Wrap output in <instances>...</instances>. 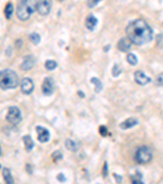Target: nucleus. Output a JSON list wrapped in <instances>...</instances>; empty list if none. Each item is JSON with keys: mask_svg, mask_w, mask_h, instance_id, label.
Listing matches in <instances>:
<instances>
[{"mask_svg": "<svg viewBox=\"0 0 163 184\" xmlns=\"http://www.w3.org/2000/svg\"><path fill=\"white\" fill-rule=\"evenodd\" d=\"M113 177L114 178H115V180H116L117 183H120V182H121V180H122V177H121V175H117V174H113Z\"/></svg>", "mask_w": 163, "mask_h": 184, "instance_id": "obj_32", "label": "nucleus"}, {"mask_svg": "<svg viewBox=\"0 0 163 184\" xmlns=\"http://www.w3.org/2000/svg\"><path fill=\"white\" fill-rule=\"evenodd\" d=\"M22 140H23L24 143H25V147H26V152H30L33 148H34V142L30 136H24V137H22Z\"/></svg>", "mask_w": 163, "mask_h": 184, "instance_id": "obj_15", "label": "nucleus"}, {"mask_svg": "<svg viewBox=\"0 0 163 184\" xmlns=\"http://www.w3.org/2000/svg\"><path fill=\"white\" fill-rule=\"evenodd\" d=\"M57 66V63L56 62L53 60H47L46 62H45V68L47 69V70H55Z\"/></svg>", "mask_w": 163, "mask_h": 184, "instance_id": "obj_23", "label": "nucleus"}, {"mask_svg": "<svg viewBox=\"0 0 163 184\" xmlns=\"http://www.w3.org/2000/svg\"><path fill=\"white\" fill-rule=\"evenodd\" d=\"M156 84L158 86L163 87V72L157 75L156 79Z\"/></svg>", "mask_w": 163, "mask_h": 184, "instance_id": "obj_28", "label": "nucleus"}, {"mask_svg": "<svg viewBox=\"0 0 163 184\" xmlns=\"http://www.w3.org/2000/svg\"><path fill=\"white\" fill-rule=\"evenodd\" d=\"M130 177H131L130 178H131V182H132V184H145V182H143L142 180V174L139 172L138 170H136L135 174L131 175Z\"/></svg>", "mask_w": 163, "mask_h": 184, "instance_id": "obj_17", "label": "nucleus"}, {"mask_svg": "<svg viewBox=\"0 0 163 184\" xmlns=\"http://www.w3.org/2000/svg\"><path fill=\"white\" fill-rule=\"evenodd\" d=\"M98 23V19L93 14H89L85 21V26L89 31H94Z\"/></svg>", "mask_w": 163, "mask_h": 184, "instance_id": "obj_13", "label": "nucleus"}, {"mask_svg": "<svg viewBox=\"0 0 163 184\" xmlns=\"http://www.w3.org/2000/svg\"><path fill=\"white\" fill-rule=\"evenodd\" d=\"M91 83L95 85V92H96V93H99L102 90V83H101V81H100L98 78H96V77H92L91 79Z\"/></svg>", "mask_w": 163, "mask_h": 184, "instance_id": "obj_19", "label": "nucleus"}, {"mask_svg": "<svg viewBox=\"0 0 163 184\" xmlns=\"http://www.w3.org/2000/svg\"><path fill=\"white\" fill-rule=\"evenodd\" d=\"M2 175L5 180V182L7 184H14V180L11 174V170L7 168L2 169Z\"/></svg>", "mask_w": 163, "mask_h": 184, "instance_id": "obj_16", "label": "nucleus"}, {"mask_svg": "<svg viewBox=\"0 0 163 184\" xmlns=\"http://www.w3.org/2000/svg\"><path fill=\"white\" fill-rule=\"evenodd\" d=\"M131 44L132 43L130 42V40L127 37L122 38L117 43V48H118L119 51L127 52L131 48Z\"/></svg>", "mask_w": 163, "mask_h": 184, "instance_id": "obj_12", "label": "nucleus"}, {"mask_svg": "<svg viewBox=\"0 0 163 184\" xmlns=\"http://www.w3.org/2000/svg\"><path fill=\"white\" fill-rule=\"evenodd\" d=\"M126 61L129 64L132 65H135L137 64L138 62V58L137 56H135L134 53H128L126 56Z\"/></svg>", "mask_w": 163, "mask_h": 184, "instance_id": "obj_22", "label": "nucleus"}, {"mask_svg": "<svg viewBox=\"0 0 163 184\" xmlns=\"http://www.w3.org/2000/svg\"><path fill=\"white\" fill-rule=\"evenodd\" d=\"M35 62H36V60H35L34 56L33 55H28V56H26L24 57L23 62L21 64L20 68H21V70L27 71V70H31L34 67Z\"/></svg>", "mask_w": 163, "mask_h": 184, "instance_id": "obj_9", "label": "nucleus"}, {"mask_svg": "<svg viewBox=\"0 0 163 184\" xmlns=\"http://www.w3.org/2000/svg\"><path fill=\"white\" fill-rule=\"evenodd\" d=\"M29 38H30L31 42L34 45H38L40 43V41H41V37H40V35L38 33H31L30 36H29Z\"/></svg>", "mask_w": 163, "mask_h": 184, "instance_id": "obj_21", "label": "nucleus"}, {"mask_svg": "<svg viewBox=\"0 0 163 184\" xmlns=\"http://www.w3.org/2000/svg\"><path fill=\"white\" fill-rule=\"evenodd\" d=\"M152 158H153V155H152L151 150L146 146L139 147L137 151L135 152V161L138 164H140V165L148 164L151 161Z\"/></svg>", "mask_w": 163, "mask_h": 184, "instance_id": "obj_4", "label": "nucleus"}, {"mask_svg": "<svg viewBox=\"0 0 163 184\" xmlns=\"http://www.w3.org/2000/svg\"><path fill=\"white\" fill-rule=\"evenodd\" d=\"M99 2H100V0H96V1L91 0V1H88V2H87V5H88L89 7L92 8V7H94L95 6H96Z\"/></svg>", "mask_w": 163, "mask_h": 184, "instance_id": "obj_31", "label": "nucleus"}, {"mask_svg": "<svg viewBox=\"0 0 163 184\" xmlns=\"http://www.w3.org/2000/svg\"><path fill=\"white\" fill-rule=\"evenodd\" d=\"M108 169H109V168H108V163L105 161V165H104V167H103V169H102V174L104 178H105L108 175Z\"/></svg>", "mask_w": 163, "mask_h": 184, "instance_id": "obj_30", "label": "nucleus"}, {"mask_svg": "<svg viewBox=\"0 0 163 184\" xmlns=\"http://www.w3.org/2000/svg\"><path fill=\"white\" fill-rule=\"evenodd\" d=\"M13 13V4L12 2H7L4 8V15L7 20H10L12 18Z\"/></svg>", "mask_w": 163, "mask_h": 184, "instance_id": "obj_18", "label": "nucleus"}, {"mask_svg": "<svg viewBox=\"0 0 163 184\" xmlns=\"http://www.w3.org/2000/svg\"><path fill=\"white\" fill-rule=\"evenodd\" d=\"M121 73V70L117 65V64H114L113 67L112 69V75L113 77H117Z\"/></svg>", "mask_w": 163, "mask_h": 184, "instance_id": "obj_26", "label": "nucleus"}, {"mask_svg": "<svg viewBox=\"0 0 163 184\" xmlns=\"http://www.w3.org/2000/svg\"><path fill=\"white\" fill-rule=\"evenodd\" d=\"M34 7L40 15L46 16L51 12V2L48 0H42V1L41 0V1H38L35 2Z\"/></svg>", "mask_w": 163, "mask_h": 184, "instance_id": "obj_6", "label": "nucleus"}, {"mask_svg": "<svg viewBox=\"0 0 163 184\" xmlns=\"http://www.w3.org/2000/svg\"><path fill=\"white\" fill-rule=\"evenodd\" d=\"M109 48H110V45H108V46H105V48H104V51H105V52H106L109 51Z\"/></svg>", "mask_w": 163, "mask_h": 184, "instance_id": "obj_36", "label": "nucleus"}, {"mask_svg": "<svg viewBox=\"0 0 163 184\" xmlns=\"http://www.w3.org/2000/svg\"><path fill=\"white\" fill-rule=\"evenodd\" d=\"M65 146L66 147V149L71 151V152H75L78 149L77 143L71 139H66L65 142Z\"/></svg>", "mask_w": 163, "mask_h": 184, "instance_id": "obj_20", "label": "nucleus"}, {"mask_svg": "<svg viewBox=\"0 0 163 184\" xmlns=\"http://www.w3.org/2000/svg\"><path fill=\"white\" fill-rule=\"evenodd\" d=\"M78 95L80 96V98H83L84 97H85V95H84L83 92H82V91H78Z\"/></svg>", "mask_w": 163, "mask_h": 184, "instance_id": "obj_35", "label": "nucleus"}, {"mask_svg": "<svg viewBox=\"0 0 163 184\" xmlns=\"http://www.w3.org/2000/svg\"><path fill=\"white\" fill-rule=\"evenodd\" d=\"M126 33L130 41L134 44L142 45L153 40V31L142 19L132 21L126 26Z\"/></svg>", "mask_w": 163, "mask_h": 184, "instance_id": "obj_1", "label": "nucleus"}, {"mask_svg": "<svg viewBox=\"0 0 163 184\" xmlns=\"http://www.w3.org/2000/svg\"><path fill=\"white\" fill-rule=\"evenodd\" d=\"M156 43L157 45L160 48L163 49V33H161V34L157 35Z\"/></svg>", "mask_w": 163, "mask_h": 184, "instance_id": "obj_25", "label": "nucleus"}, {"mask_svg": "<svg viewBox=\"0 0 163 184\" xmlns=\"http://www.w3.org/2000/svg\"><path fill=\"white\" fill-rule=\"evenodd\" d=\"M134 77H135V82L140 85H146L147 84H149L151 82V78L149 76H147L145 73L141 71V70H136L134 74Z\"/></svg>", "mask_w": 163, "mask_h": 184, "instance_id": "obj_11", "label": "nucleus"}, {"mask_svg": "<svg viewBox=\"0 0 163 184\" xmlns=\"http://www.w3.org/2000/svg\"><path fill=\"white\" fill-rule=\"evenodd\" d=\"M34 89V84L30 78H24L21 82V89L24 94H30Z\"/></svg>", "mask_w": 163, "mask_h": 184, "instance_id": "obj_8", "label": "nucleus"}, {"mask_svg": "<svg viewBox=\"0 0 163 184\" xmlns=\"http://www.w3.org/2000/svg\"><path fill=\"white\" fill-rule=\"evenodd\" d=\"M26 171H27V173L28 174H32L33 173V167L32 165H31L30 164H26Z\"/></svg>", "mask_w": 163, "mask_h": 184, "instance_id": "obj_33", "label": "nucleus"}, {"mask_svg": "<svg viewBox=\"0 0 163 184\" xmlns=\"http://www.w3.org/2000/svg\"><path fill=\"white\" fill-rule=\"evenodd\" d=\"M6 119L10 123H12L13 125H17L22 120L21 110L17 107H11L8 109L7 114L6 115Z\"/></svg>", "mask_w": 163, "mask_h": 184, "instance_id": "obj_5", "label": "nucleus"}, {"mask_svg": "<svg viewBox=\"0 0 163 184\" xmlns=\"http://www.w3.org/2000/svg\"><path fill=\"white\" fill-rule=\"evenodd\" d=\"M22 44H23V43H22V41H21V40H16V45L17 47H18V48H21V45H22Z\"/></svg>", "mask_w": 163, "mask_h": 184, "instance_id": "obj_34", "label": "nucleus"}, {"mask_svg": "<svg viewBox=\"0 0 163 184\" xmlns=\"http://www.w3.org/2000/svg\"><path fill=\"white\" fill-rule=\"evenodd\" d=\"M56 86L55 82L51 77H46L42 84V93L46 96H51L53 94Z\"/></svg>", "mask_w": 163, "mask_h": 184, "instance_id": "obj_7", "label": "nucleus"}, {"mask_svg": "<svg viewBox=\"0 0 163 184\" xmlns=\"http://www.w3.org/2000/svg\"><path fill=\"white\" fill-rule=\"evenodd\" d=\"M51 158L53 159L54 162H57V161L63 158V155L60 151H55L51 155Z\"/></svg>", "mask_w": 163, "mask_h": 184, "instance_id": "obj_24", "label": "nucleus"}, {"mask_svg": "<svg viewBox=\"0 0 163 184\" xmlns=\"http://www.w3.org/2000/svg\"><path fill=\"white\" fill-rule=\"evenodd\" d=\"M19 84V77L14 70L6 69L0 73V85L2 90L16 89Z\"/></svg>", "mask_w": 163, "mask_h": 184, "instance_id": "obj_2", "label": "nucleus"}, {"mask_svg": "<svg viewBox=\"0 0 163 184\" xmlns=\"http://www.w3.org/2000/svg\"><path fill=\"white\" fill-rule=\"evenodd\" d=\"M56 179L58 180L60 182H65V181H66V178H65V176L62 173H60V174H58L57 176H56Z\"/></svg>", "mask_w": 163, "mask_h": 184, "instance_id": "obj_29", "label": "nucleus"}, {"mask_svg": "<svg viewBox=\"0 0 163 184\" xmlns=\"http://www.w3.org/2000/svg\"><path fill=\"white\" fill-rule=\"evenodd\" d=\"M36 131L38 133V140L40 142H47L50 139V133L48 129H47L44 127L42 126H37L36 127Z\"/></svg>", "mask_w": 163, "mask_h": 184, "instance_id": "obj_10", "label": "nucleus"}, {"mask_svg": "<svg viewBox=\"0 0 163 184\" xmlns=\"http://www.w3.org/2000/svg\"><path fill=\"white\" fill-rule=\"evenodd\" d=\"M138 119L136 118H134V117H130V118H128L126 119V120H124L123 122H121L120 124H119V127L121 128V129H128V128H132L134 126H135L138 123Z\"/></svg>", "mask_w": 163, "mask_h": 184, "instance_id": "obj_14", "label": "nucleus"}, {"mask_svg": "<svg viewBox=\"0 0 163 184\" xmlns=\"http://www.w3.org/2000/svg\"><path fill=\"white\" fill-rule=\"evenodd\" d=\"M99 131H100V134L102 137H106L108 134V128L105 127V125H101L99 128Z\"/></svg>", "mask_w": 163, "mask_h": 184, "instance_id": "obj_27", "label": "nucleus"}, {"mask_svg": "<svg viewBox=\"0 0 163 184\" xmlns=\"http://www.w3.org/2000/svg\"><path fill=\"white\" fill-rule=\"evenodd\" d=\"M35 3L28 1V0H24L18 2L17 5V9H16V16L21 21H27L32 15L34 12L33 5Z\"/></svg>", "mask_w": 163, "mask_h": 184, "instance_id": "obj_3", "label": "nucleus"}]
</instances>
